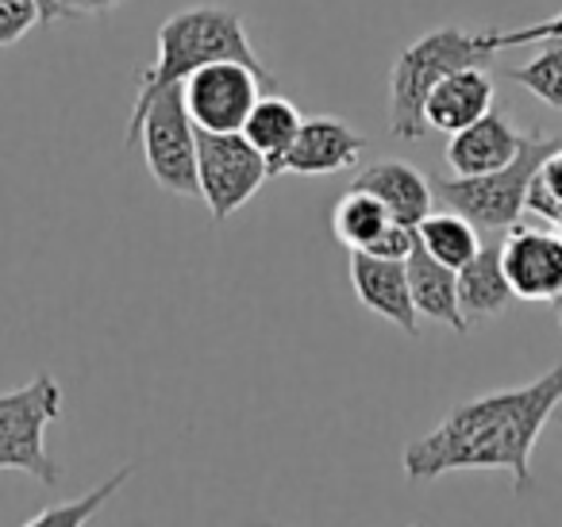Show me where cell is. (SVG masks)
<instances>
[{"label": "cell", "instance_id": "obj_3", "mask_svg": "<svg viewBox=\"0 0 562 527\" xmlns=\"http://www.w3.org/2000/svg\"><path fill=\"white\" fill-rule=\"evenodd\" d=\"M501 51L490 43V32H467V27H436L420 35L397 55L390 70V135L401 143H416L431 132L424 120L431 89L447 74L462 66H490Z\"/></svg>", "mask_w": 562, "mask_h": 527}, {"label": "cell", "instance_id": "obj_7", "mask_svg": "<svg viewBox=\"0 0 562 527\" xmlns=\"http://www.w3.org/2000/svg\"><path fill=\"white\" fill-rule=\"evenodd\" d=\"M196 178H201V201L209 204L212 220L224 224L273 173L266 155L243 132H201L196 127Z\"/></svg>", "mask_w": 562, "mask_h": 527}, {"label": "cell", "instance_id": "obj_26", "mask_svg": "<svg viewBox=\"0 0 562 527\" xmlns=\"http://www.w3.org/2000/svg\"><path fill=\"white\" fill-rule=\"evenodd\" d=\"M551 227H554V235H559V239H562V216H559V220H554V224H551Z\"/></svg>", "mask_w": 562, "mask_h": 527}, {"label": "cell", "instance_id": "obj_15", "mask_svg": "<svg viewBox=\"0 0 562 527\" xmlns=\"http://www.w3.org/2000/svg\"><path fill=\"white\" fill-rule=\"evenodd\" d=\"M408 289H413V304L420 319H436V324L451 327V332H470L467 316L459 309V270L439 262L436 255L416 243L413 255L405 258Z\"/></svg>", "mask_w": 562, "mask_h": 527}, {"label": "cell", "instance_id": "obj_23", "mask_svg": "<svg viewBox=\"0 0 562 527\" xmlns=\"http://www.w3.org/2000/svg\"><path fill=\"white\" fill-rule=\"evenodd\" d=\"M35 24H43V0H0V47L24 40Z\"/></svg>", "mask_w": 562, "mask_h": 527}, {"label": "cell", "instance_id": "obj_13", "mask_svg": "<svg viewBox=\"0 0 562 527\" xmlns=\"http://www.w3.org/2000/svg\"><path fill=\"white\" fill-rule=\"evenodd\" d=\"M501 247H505V232H482L477 255L467 266H459V309L470 327L501 316L516 301L513 285L505 278Z\"/></svg>", "mask_w": 562, "mask_h": 527}, {"label": "cell", "instance_id": "obj_12", "mask_svg": "<svg viewBox=\"0 0 562 527\" xmlns=\"http://www.w3.org/2000/svg\"><path fill=\"white\" fill-rule=\"evenodd\" d=\"M520 147L524 135L516 132L513 116L501 109H490L482 120H474V124H467L447 139V166L459 178H477V173L508 166L520 155Z\"/></svg>", "mask_w": 562, "mask_h": 527}, {"label": "cell", "instance_id": "obj_22", "mask_svg": "<svg viewBox=\"0 0 562 527\" xmlns=\"http://www.w3.org/2000/svg\"><path fill=\"white\" fill-rule=\"evenodd\" d=\"M528 212L543 224H554L562 216V147L543 158L528 189Z\"/></svg>", "mask_w": 562, "mask_h": 527}, {"label": "cell", "instance_id": "obj_14", "mask_svg": "<svg viewBox=\"0 0 562 527\" xmlns=\"http://www.w3.org/2000/svg\"><path fill=\"white\" fill-rule=\"evenodd\" d=\"M493 109V78L490 66H462V70L447 74L436 89H431L428 104H424V120L431 132L454 135L467 124L482 120Z\"/></svg>", "mask_w": 562, "mask_h": 527}, {"label": "cell", "instance_id": "obj_2", "mask_svg": "<svg viewBox=\"0 0 562 527\" xmlns=\"http://www.w3.org/2000/svg\"><path fill=\"white\" fill-rule=\"evenodd\" d=\"M216 58L247 63L250 70H258L278 89V78L266 70L258 51L250 47L247 24H243L239 12L227 9V4H196V9L173 12L170 20H162V27H158V55H155V63H150V70L143 74L132 116L147 109L162 89L181 86L189 74L216 63Z\"/></svg>", "mask_w": 562, "mask_h": 527}, {"label": "cell", "instance_id": "obj_16", "mask_svg": "<svg viewBox=\"0 0 562 527\" xmlns=\"http://www.w3.org/2000/svg\"><path fill=\"white\" fill-rule=\"evenodd\" d=\"M351 186L374 193L378 201L390 209L393 220H401V224H413V227L420 224V220L431 212V204H436V193H431V178H424L416 166L397 162V158L367 166V170H362L359 178L351 181Z\"/></svg>", "mask_w": 562, "mask_h": 527}, {"label": "cell", "instance_id": "obj_18", "mask_svg": "<svg viewBox=\"0 0 562 527\" xmlns=\"http://www.w3.org/2000/svg\"><path fill=\"white\" fill-rule=\"evenodd\" d=\"M416 239H420V247L428 250V255H436L439 262L454 266V270L467 266L470 258L477 255V247H482V232L454 209H439V212L431 209L428 216L416 224Z\"/></svg>", "mask_w": 562, "mask_h": 527}, {"label": "cell", "instance_id": "obj_10", "mask_svg": "<svg viewBox=\"0 0 562 527\" xmlns=\"http://www.w3.org/2000/svg\"><path fill=\"white\" fill-rule=\"evenodd\" d=\"M367 155V139L339 116H305L293 147L285 150L281 173H301V178H324V173L351 170Z\"/></svg>", "mask_w": 562, "mask_h": 527}, {"label": "cell", "instance_id": "obj_9", "mask_svg": "<svg viewBox=\"0 0 562 527\" xmlns=\"http://www.w3.org/2000/svg\"><path fill=\"white\" fill-rule=\"evenodd\" d=\"M501 262H505V278L513 285L516 301H562V239L554 232L513 224L505 232Z\"/></svg>", "mask_w": 562, "mask_h": 527}, {"label": "cell", "instance_id": "obj_25", "mask_svg": "<svg viewBox=\"0 0 562 527\" xmlns=\"http://www.w3.org/2000/svg\"><path fill=\"white\" fill-rule=\"evenodd\" d=\"M120 0H43V24L58 16H93V12L116 9Z\"/></svg>", "mask_w": 562, "mask_h": 527}, {"label": "cell", "instance_id": "obj_21", "mask_svg": "<svg viewBox=\"0 0 562 527\" xmlns=\"http://www.w3.org/2000/svg\"><path fill=\"white\" fill-rule=\"evenodd\" d=\"M516 86H524L531 97H539L551 109H562V40H551L536 58L508 70Z\"/></svg>", "mask_w": 562, "mask_h": 527}, {"label": "cell", "instance_id": "obj_19", "mask_svg": "<svg viewBox=\"0 0 562 527\" xmlns=\"http://www.w3.org/2000/svg\"><path fill=\"white\" fill-rule=\"evenodd\" d=\"M390 220H393L390 209H385L374 193L351 186L336 201V209H331V232H336V239L344 243L347 250H367L370 243L385 232Z\"/></svg>", "mask_w": 562, "mask_h": 527}, {"label": "cell", "instance_id": "obj_4", "mask_svg": "<svg viewBox=\"0 0 562 527\" xmlns=\"http://www.w3.org/2000/svg\"><path fill=\"white\" fill-rule=\"evenodd\" d=\"M562 147V135H524L520 155L508 166L477 178H431V193L443 209H454L477 227V232H508L513 224H520V216L528 212V189L536 170L543 166V158L551 150Z\"/></svg>", "mask_w": 562, "mask_h": 527}, {"label": "cell", "instance_id": "obj_5", "mask_svg": "<svg viewBox=\"0 0 562 527\" xmlns=\"http://www.w3.org/2000/svg\"><path fill=\"white\" fill-rule=\"evenodd\" d=\"M124 147H143V162L158 189L173 197H201L196 178V124L186 109L181 86H170L143 112L127 120Z\"/></svg>", "mask_w": 562, "mask_h": 527}, {"label": "cell", "instance_id": "obj_24", "mask_svg": "<svg viewBox=\"0 0 562 527\" xmlns=\"http://www.w3.org/2000/svg\"><path fill=\"white\" fill-rule=\"evenodd\" d=\"M416 243H420V239H416V227H413V224H401V220H390V224H385V232L378 235V239L367 247V255L397 258V262H405V258L413 255Z\"/></svg>", "mask_w": 562, "mask_h": 527}, {"label": "cell", "instance_id": "obj_28", "mask_svg": "<svg viewBox=\"0 0 562 527\" xmlns=\"http://www.w3.org/2000/svg\"><path fill=\"white\" fill-rule=\"evenodd\" d=\"M559 327H562V301H559Z\"/></svg>", "mask_w": 562, "mask_h": 527}, {"label": "cell", "instance_id": "obj_11", "mask_svg": "<svg viewBox=\"0 0 562 527\" xmlns=\"http://www.w3.org/2000/svg\"><path fill=\"white\" fill-rule=\"evenodd\" d=\"M351 289L374 316L397 324L405 335L420 332V312L413 304L405 262L367 255V250H351Z\"/></svg>", "mask_w": 562, "mask_h": 527}, {"label": "cell", "instance_id": "obj_8", "mask_svg": "<svg viewBox=\"0 0 562 527\" xmlns=\"http://www.w3.org/2000/svg\"><path fill=\"white\" fill-rule=\"evenodd\" d=\"M270 81L247 63L216 58L181 81V97L201 132H243L258 97L270 93Z\"/></svg>", "mask_w": 562, "mask_h": 527}, {"label": "cell", "instance_id": "obj_27", "mask_svg": "<svg viewBox=\"0 0 562 527\" xmlns=\"http://www.w3.org/2000/svg\"><path fill=\"white\" fill-rule=\"evenodd\" d=\"M551 419H554V424H562V401H559V408H554V416H551Z\"/></svg>", "mask_w": 562, "mask_h": 527}, {"label": "cell", "instance_id": "obj_20", "mask_svg": "<svg viewBox=\"0 0 562 527\" xmlns=\"http://www.w3.org/2000/svg\"><path fill=\"white\" fill-rule=\"evenodd\" d=\"M132 478V466H124L120 473H112L104 485H97L89 496H78V501L70 504H50V508L35 512L32 519H27V527H78V524H93L97 512L104 508V504L112 501V493H116L124 481Z\"/></svg>", "mask_w": 562, "mask_h": 527}, {"label": "cell", "instance_id": "obj_17", "mask_svg": "<svg viewBox=\"0 0 562 527\" xmlns=\"http://www.w3.org/2000/svg\"><path fill=\"white\" fill-rule=\"evenodd\" d=\"M301 124H305V116H301L297 104H293L290 97H281L278 89H270V93L258 97V104L250 109L247 124H243V135H247V139L266 155L270 173H281L285 150L293 147Z\"/></svg>", "mask_w": 562, "mask_h": 527}, {"label": "cell", "instance_id": "obj_6", "mask_svg": "<svg viewBox=\"0 0 562 527\" xmlns=\"http://www.w3.org/2000/svg\"><path fill=\"white\" fill-rule=\"evenodd\" d=\"M58 416L63 389L47 370L12 393H0V470H20L43 485H58L63 470L47 450V427Z\"/></svg>", "mask_w": 562, "mask_h": 527}, {"label": "cell", "instance_id": "obj_1", "mask_svg": "<svg viewBox=\"0 0 562 527\" xmlns=\"http://www.w3.org/2000/svg\"><path fill=\"white\" fill-rule=\"evenodd\" d=\"M562 401V362L516 389L462 401L405 447V478L436 481L454 470H505L516 493L531 485V450Z\"/></svg>", "mask_w": 562, "mask_h": 527}]
</instances>
